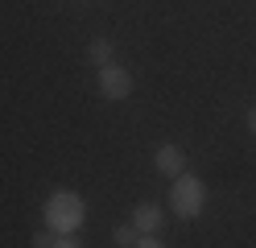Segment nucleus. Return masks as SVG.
Listing matches in <instances>:
<instances>
[{"instance_id": "obj_1", "label": "nucleus", "mask_w": 256, "mask_h": 248, "mask_svg": "<svg viewBox=\"0 0 256 248\" xmlns=\"http://www.w3.org/2000/svg\"><path fill=\"white\" fill-rule=\"evenodd\" d=\"M42 219H46V227H50L54 236H70V231L83 227L87 203L74 190H54L50 198H46V207H42Z\"/></svg>"}, {"instance_id": "obj_2", "label": "nucleus", "mask_w": 256, "mask_h": 248, "mask_svg": "<svg viewBox=\"0 0 256 248\" xmlns=\"http://www.w3.org/2000/svg\"><path fill=\"white\" fill-rule=\"evenodd\" d=\"M206 207V186L198 174H178L174 178V190H170V211L178 219H198Z\"/></svg>"}, {"instance_id": "obj_3", "label": "nucleus", "mask_w": 256, "mask_h": 248, "mask_svg": "<svg viewBox=\"0 0 256 248\" xmlns=\"http://www.w3.org/2000/svg\"><path fill=\"white\" fill-rule=\"evenodd\" d=\"M100 95L104 99H128L132 95V71H128V66H116V62L100 66Z\"/></svg>"}, {"instance_id": "obj_4", "label": "nucleus", "mask_w": 256, "mask_h": 248, "mask_svg": "<svg viewBox=\"0 0 256 248\" xmlns=\"http://www.w3.org/2000/svg\"><path fill=\"white\" fill-rule=\"evenodd\" d=\"M128 223H132L140 236H157V231H162V223H166V211L157 207V203H136Z\"/></svg>"}, {"instance_id": "obj_5", "label": "nucleus", "mask_w": 256, "mask_h": 248, "mask_svg": "<svg viewBox=\"0 0 256 248\" xmlns=\"http://www.w3.org/2000/svg\"><path fill=\"white\" fill-rule=\"evenodd\" d=\"M157 170H162L166 178L186 174V153H182L178 145H162V149H157Z\"/></svg>"}, {"instance_id": "obj_6", "label": "nucleus", "mask_w": 256, "mask_h": 248, "mask_svg": "<svg viewBox=\"0 0 256 248\" xmlns=\"http://www.w3.org/2000/svg\"><path fill=\"white\" fill-rule=\"evenodd\" d=\"M87 54H91L95 62H100V66H108V62H112V42H108V38H91Z\"/></svg>"}, {"instance_id": "obj_7", "label": "nucleus", "mask_w": 256, "mask_h": 248, "mask_svg": "<svg viewBox=\"0 0 256 248\" xmlns=\"http://www.w3.org/2000/svg\"><path fill=\"white\" fill-rule=\"evenodd\" d=\"M136 236H140V231H136L132 223H116V227H112V240H116L120 248H132V244H136Z\"/></svg>"}, {"instance_id": "obj_8", "label": "nucleus", "mask_w": 256, "mask_h": 248, "mask_svg": "<svg viewBox=\"0 0 256 248\" xmlns=\"http://www.w3.org/2000/svg\"><path fill=\"white\" fill-rule=\"evenodd\" d=\"M50 244H54V231H50V227L34 231V248H50Z\"/></svg>"}, {"instance_id": "obj_9", "label": "nucleus", "mask_w": 256, "mask_h": 248, "mask_svg": "<svg viewBox=\"0 0 256 248\" xmlns=\"http://www.w3.org/2000/svg\"><path fill=\"white\" fill-rule=\"evenodd\" d=\"M50 248H83V244H78V236L70 231V236H54V244H50Z\"/></svg>"}, {"instance_id": "obj_10", "label": "nucleus", "mask_w": 256, "mask_h": 248, "mask_svg": "<svg viewBox=\"0 0 256 248\" xmlns=\"http://www.w3.org/2000/svg\"><path fill=\"white\" fill-rule=\"evenodd\" d=\"M132 248H166V244H162V236H136Z\"/></svg>"}, {"instance_id": "obj_11", "label": "nucleus", "mask_w": 256, "mask_h": 248, "mask_svg": "<svg viewBox=\"0 0 256 248\" xmlns=\"http://www.w3.org/2000/svg\"><path fill=\"white\" fill-rule=\"evenodd\" d=\"M248 132H252V137H256V108L248 112Z\"/></svg>"}]
</instances>
